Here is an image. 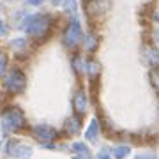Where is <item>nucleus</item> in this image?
<instances>
[{"label":"nucleus","instance_id":"1","mask_svg":"<svg viewBox=\"0 0 159 159\" xmlns=\"http://www.w3.org/2000/svg\"><path fill=\"white\" fill-rule=\"evenodd\" d=\"M21 30H25L29 35L35 37V39H41V37H46L48 32L51 29V18L46 16V14H32V16H27L21 21Z\"/></svg>","mask_w":159,"mask_h":159},{"label":"nucleus","instance_id":"2","mask_svg":"<svg viewBox=\"0 0 159 159\" xmlns=\"http://www.w3.org/2000/svg\"><path fill=\"white\" fill-rule=\"evenodd\" d=\"M25 125V115L21 110L9 108L2 113V131L4 133H16Z\"/></svg>","mask_w":159,"mask_h":159},{"label":"nucleus","instance_id":"3","mask_svg":"<svg viewBox=\"0 0 159 159\" xmlns=\"http://www.w3.org/2000/svg\"><path fill=\"white\" fill-rule=\"evenodd\" d=\"M25 83H27V78H25V74L20 71V69H12L11 73L6 76L4 80V85L9 92L12 94H18V92H21L25 89Z\"/></svg>","mask_w":159,"mask_h":159},{"label":"nucleus","instance_id":"4","mask_svg":"<svg viewBox=\"0 0 159 159\" xmlns=\"http://www.w3.org/2000/svg\"><path fill=\"white\" fill-rule=\"evenodd\" d=\"M81 37H83V34H81V27H80L78 20H73L64 32V44L67 48H76L80 44Z\"/></svg>","mask_w":159,"mask_h":159},{"label":"nucleus","instance_id":"5","mask_svg":"<svg viewBox=\"0 0 159 159\" xmlns=\"http://www.w3.org/2000/svg\"><path fill=\"white\" fill-rule=\"evenodd\" d=\"M7 154L12 156L14 159H29L32 156V148L20 142H9L7 143Z\"/></svg>","mask_w":159,"mask_h":159},{"label":"nucleus","instance_id":"6","mask_svg":"<svg viewBox=\"0 0 159 159\" xmlns=\"http://www.w3.org/2000/svg\"><path fill=\"white\" fill-rule=\"evenodd\" d=\"M34 136L39 140L41 143H51L57 136V133L50 125H35L34 127Z\"/></svg>","mask_w":159,"mask_h":159},{"label":"nucleus","instance_id":"7","mask_svg":"<svg viewBox=\"0 0 159 159\" xmlns=\"http://www.w3.org/2000/svg\"><path fill=\"white\" fill-rule=\"evenodd\" d=\"M89 108V99H87L85 92L80 90L76 92V96H74V110H76V113L78 115H83Z\"/></svg>","mask_w":159,"mask_h":159},{"label":"nucleus","instance_id":"8","mask_svg":"<svg viewBox=\"0 0 159 159\" xmlns=\"http://www.w3.org/2000/svg\"><path fill=\"white\" fill-rule=\"evenodd\" d=\"M99 129H101V125H99V120L94 119V120L90 122V125H89L87 133H85L87 140H90V142H96L97 136H99Z\"/></svg>","mask_w":159,"mask_h":159},{"label":"nucleus","instance_id":"9","mask_svg":"<svg viewBox=\"0 0 159 159\" xmlns=\"http://www.w3.org/2000/svg\"><path fill=\"white\" fill-rule=\"evenodd\" d=\"M131 148L127 147V145H120V147H115L113 150H111V156H113L115 159H125L127 156H129Z\"/></svg>","mask_w":159,"mask_h":159},{"label":"nucleus","instance_id":"10","mask_svg":"<svg viewBox=\"0 0 159 159\" xmlns=\"http://www.w3.org/2000/svg\"><path fill=\"white\" fill-rule=\"evenodd\" d=\"M74 150L78 152V156H74L73 159H90V152L83 143H74Z\"/></svg>","mask_w":159,"mask_h":159},{"label":"nucleus","instance_id":"11","mask_svg":"<svg viewBox=\"0 0 159 159\" xmlns=\"http://www.w3.org/2000/svg\"><path fill=\"white\" fill-rule=\"evenodd\" d=\"M66 127H67L71 133H78L80 131V119L78 117H69V120L66 122Z\"/></svg>","mask_w":159,"mask_h":159},{"label":"nucleus","instance_id":"12","mask_svg":"<svg viewBox=\"0 0 159 159\" xmlns=\"http://www.w3.org/2000/svg\"><path fill=\"white\" fill-rule=\"evenodd\" d=\"M73 64H74V69H76V73L81 74L83 71H87V66H85V62H83V58H81V57H76Z\"/></svg>","mask_w":159,"mask_h":159},{"label":"nucleus","instance_id":"13","mask_svg":"<svg viewBox=\"0 0 159 159\" xmlns=\"http://www.w3.org/2000/svg\"><path fill=\"white\" fill-rule=\"evenodd\" d=\"M150 81H152V85L156 90H159V67L154 69L152 73H150Z\"/></svg>","mask_w":159,"mask_h":159},{"label":"nucleus","instance_id":"14","mask_svg":"<svg viewBox=\"0 0 159 159\" xmlns=\"http://www.w3.org/2000/svg\"><path fill=\"white\" fill-rule=\"evenodd\" d=\"M83 41H85V48H87L89 51H92L94 48H96V37H94V35H90V34H89V35H87V37H85Z\"/></svg>","mask_w":159,"mask_h":159},{"label":"nucleus","instance_id":"15","mask_svg":"<svg viewBox=\"0 0 159 159\" xmlns=\"http://www.w3.org/2000/svg\"><path fill=\"white\" fill-rule=\"evenodd\" d=\"M97 71H99V66H97V62H90V64H89V67H87V73L90 74V78H96Z\"/></svg>","mask_w":159,"mask_h":159},{"label":"nucleus","instance_id":"16","mask_svg":"<svg viewBox=\"0 0 159 159\" xmlns=\"http://www.w3.org/2000/svg\"><path fill=\"white\" fill-rule=\"evenodd\" d=\"M11 46L14 50H23V48L27 46V41L25 39H14V41H11Z\"/></svg>","mask_w":159,"mask_h":159},{"label":"nucleus","instance_id":"17","mask_svg":"<svg viewBox=\"0 0 159 159\" xmlns=\"http://www.w3.org/2000/svg\"><path fill=\"white\" fill-rule=\"evenodd\" d=\"M6 66H7V57L4 51H0V76L4 74V71H6Z\"/></svg>","mask_w":159,"mask_h":159},{"label":"nucleus","instance_id":"18","mask_svg":"<svg viewBox=\"0 0 159 159\" xmlns=\"http://www.w3.org/2000/svg\"><path fill=\"white\" fill-rule=\"evenodd\" d=\"M136 159H157V156L152 152H142V154H138Z\"/></svg>","mask_w":159,"mask_h":159},{"label":"nucleus","instance_id":"19","mask_svg":"<svg viewBox=\"0 0 159 159\" xmlns=\"http://www.w3.org/2000/svg\"><path fill=\"white\" fill-rule=\"evenodd\" d=\"M96 159H111V152H108V150H101V152L97 154Z\"/></svg>","mask_w":159,"mask_h":159},{"label":"nucleus","instance_id":"20","mask_svg":"<svg viewBox=\"0 0 159 159\" xmlns=\"http://www.w3.org/2000/svg\"><path fill=\"white\" fill-rule=\"evenodd\" d=\"M7 34V27L4 25V21L0 20V35H6Z\"/></svg>","mask_w":159,"mask_h":159},{"label":"nucleus","instance_id":"21","mask_svg":"<svg viewBox=\"0 0 159 159\" xmlns=\"http://www.w3.org/2000/svg\"><path fill=\"white\" fill-rule=\"evenodd\" d=\"M66 2H67V0H53V4H55V6H64Z\"/></svg>","mask_w":159,"mask_h":159},{"label":"nucleus","instance_id":"22","mask_svg":"<svg viewBox=\"0 0 159 159\" xmlns=\"http://www.w3.org/2000/svg\"><path fill=\"white\" fill-rule=\"evenodd\" d=\"M27 2H29V4H32V6H39L43 0H27Z\"/></svg>","mask_w":159,"mask_h":159}]
</instances>
